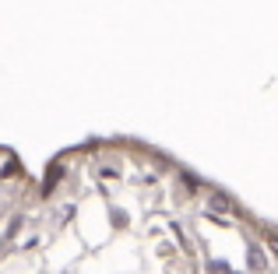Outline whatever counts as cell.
<instances>
[{"instance_id":"6da1fadb","label":"cell","mask_w":278,"mask_h":274,"mask_svg":"<svg viewBox=\"0 0 278 274\" xmlns=\"http://www.w3.org/2000/svg\"><path fill=\"white\" fill-rule=\"evenodd\" d=\"M39 176L21 162V155L11 144H0V229L25 207V201L35 194Z\"/></svg>"}]
</instances>
